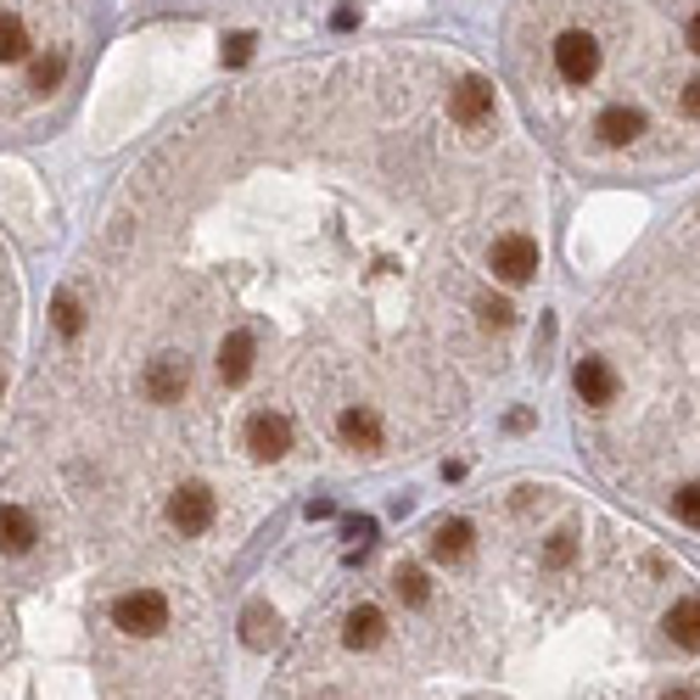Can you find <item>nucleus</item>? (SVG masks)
<instances>
[{"mask_svg": "<svg viewBox=\"0 0 700 700\" xmlns=\"http://www.w3.org/2000/svg\"><path fill=\"white\" fill-rule=\"evenodd\" d=\"M348 538H353V544L364 549L370 538H376V522H370V516H353V522H348Z\"/></svg>", "mask_w": 700, "mask_h": 700, "instance_id": "nucleus-25", "label": "nucleus"}, {"mask_svg": "<svg viewBox=\"0 0 700 700\" xmlns=\"http://www.w3.org/2000/svg\"><path fill=\"white\" fill-rule=\"evenodd\" d=\"M667 639L678 650H700V599H678L667 611Z\"/></svg>", "mask_w": 700, "mask_h": 700, "instance_id": "nucleus-15", "label": "nucleus"}, {"mask_svg": "<svg viewBox=\"0 0 700 700\" xmlns=\"http://www.w3.org/2000/svg\"><path fill=\"white\" fill-rule=\"evenodd\" d=\"M673 516H678L684 527H700V482H684V488L673 493Z\"/></svg>", "mask_w": 700, "mask_h": 700, "instance_id": "nucleus-23", "label": "nucleus"}, {"mask_svg": "<svg viewBox=\"0 0 700 700\" xmlns=\"http://www.w3.org/2000/svg\"><path fill=\"white\" fill-rule=\"evenodd\" d=\"M662 700H695V695H689V689H667Z\"/></svg>", "mask_w": 700, "mask_h": 700, "instance_id": "nucleus-28", "label": "nucleus"}, {"mask_svg": "<svg viewBox=\"0 0 700 700\" xmlns=\"http://www.w3.org/2000/svg\"><path fill=\"white\" fill-rule=\"evenodd\" d=\"M62 73H68V57H62V51L28 57V90H39V96H51V90L62 84Z\"/></svg>", "mask_w": 700, "mask_h": 700, "instance_id": "nucleus-19", "label": "nucleus"}, {"mask_svg": "<svg viewBox=\"0 0 700 700\" xmlns=\"http://www.w3.org/2000/svg\"><path fill=\"white\" fill-rule=\"evenodd\" d=\"M393 594H398L404 605H427V599H432V583H427V572H420V567H398V572H393Z\"/></svg>", "mask_w": 700, "mask_h": 700, "instance_id": "nucleus-20", "label": "nucleus"}, {"mask_svg": "<svg viewBox=\"0 0 700 700\" xmlns=\"http://www.w3.org/2000/svg\"><path fill=\"white\" fill-rule=\"evenodd\" d=\"M113 628L135 639H158L168 628V594L163 588H129L113 599Z\"/></svg>", "mask_w": 700, "mask_h": 700, "instance_id": "nucleus-1", "label": "nucleus"}, {"mask_svg": "<svg viewBox=\"0 0 700 700\" xmlns=\"http://www.w3.org/2000/svg\"><path fill=\"white\" fill-rule=\"evenodd\" d=\"M51 325H57L62 342H79V331H84V308H79L73 292H57V298H51Z\"/></svg>", "mask_w": 700, "mask_h": 700, "instance_id": "nucleus-18", "label": "nucleus"}, {"mask_svg": "<svg viewBox=\"0 0 700 700\" xmlns=\"http://www.w3.org/2000/svg\"><path fill=\"white\" fill-rule=\"evenodd\" d=\"M448 113H454L459 129H482L493 118V84L488 79H465L454 96H448Z\"/></svg>", "mask_w": 700, "mask_h": 700, "instance_id": "nucleus-8", "label": "nucleus"}, {"mask_svg": "<svg viewBox=\"0 0 700 700\" xmlns=\"http://www.w3.org/2000/svg\"><path fill=\"white\" fill-rule=\"evenodd\" d=\"M572 560H578V538H572V533H549V544H544V567H549V572H567Z\"/></svg>", "mask_w": 700, "mask_h": 700, "instance_id": "nucleus-21", "label": "nucleus"}, {"mask_svg": "<svg viewBox=\"0 0 700 700\" xmlns=\"http://www.w3.org/2000/svg\"><path fill=\"white\" fill-rule=\"evenodd\" d=\"M689 51H695V57H700V12H695V18H689Z\"/></svg>", "mask_w": 700, "mask_h": 700, "instance_id": "nucleus-27", "label": "nucleus"}, {"mask_svg": "<svg viewBox=\"0 0 700 700\" xmlns=\"http://www.w3.org/2000/svg\"><path fill=\"white\" fill-rule=\"evenodd\" d=\"M39 544V522L28 504H0V555H28Z\"/></svg>", "mask_w": 700, "mask_h": 700, "instance_id": "nucleus-10", "label": "nucleus"}, {"mask_svg": "<svg viewBox=\"0 0 700 700\" xmlns=\"http://www.w3.org/2000/svg\"><path fill=\"white\" fill-rule=\"evenodd\" d=\"M185 387H191V364H185L179 353H158V359H147V370H140V393H147V404H179Z\"/></svg>", "mask_w": 700, "mask_h": 700, "instance_id": "nucleus-3", "label": "nucleus"}, {"mask_svg": "<svg viewBox=\"0 0 700 700\" xmlns=\"http://www.w3.org/2000/svg\"><path fill=\"white\" fill-rule=\"evenodd\" d=\"M213 516H219L213 488H202V482L174 488V499H168V522H174V533H179V538H202V533L213 527Z\"/></svg>", "mask_w": 700, "mask_h": 700, "instance_id": "nucleus-2", "label": "nucleus"}, {"mask_svg": "<svg viewBox=\"0 0 700 700\" xmlns=\"http://www.w3.org/2000/svg\"><path fill=\"white\" fill-rule=\"evenodd\" d=\"M471 522H438V533H432V555L438 560H465L471 555Z\"/></svg>", "mask_w": 700, "mask_h": 700, "instance_id": "nucleus-16", "label": "nucleus"}, {"mask_svg": "<svg viewBox=\"0 0 700 700\" xmlns=\"http://www.w3.org/2000/svg\"><path fill=\"white\" fill-rule=\"evenodd\" d=\"M572 387H578V398H583L588 409H605V404L617 398V370L605 364V359H578Z\"/></svg>", "mask_w": 700, "mask_h": 700, "instance_id": "nucleus-11", "label": "nucleus"}, {"mask_svg": "<svg viewBox=\"0 0 700 700\" xmlns=\"http://www.w3.org/2000/svg\"><path fill=\"white\" fill-rule=\"evenodd\" d=\"M242 639H247L253 650H269V644L280 639V622H275V611H264V605H247V611H242Z\"/></svg>", "mask_w": 700, "mask_h": 700, "instance_id": "nucleus-17", "label": "nucleus"}, {"mask_svg": "<svg viewBox=\"0 0 700 700\" xmlns=\"http://www.w3.org/2000/svg\"><path fill=\"white\" fill-rule=\"evenodd\" d=\"M253 359H258V337L253 331H224V342H219V382L224 387H242L247 376H253Z\"/></svg>", "mask_w": 700, "mask_h": 700, "instance_id": "nucleus-7", "label": "nucleus"}, {"mask_svg": "<svg viewBox=\"0 0 700 700\" xmlns=\"http://www.w3.org/2000/svg\"><path fill=\"white\" fill-rule=\"evenodd\" d=\"M387 639V617L376 611V605H353L348 622H342V644L348 650H376Z\"/></svg>", "mask_w": 700, "mask_h": 700, "instance_id": "nucleus-13", "label": "nucleus"}, {"mask_svg": "<svg viewBox=\"0 0 700 700\" xmlns=\"http://www.w3.org/2000/svg\"><path fill=\"white\" fill-rule=\"evenodd\" d=\"M594 135L605 140V147H628V140H639V135H644V113L617 102V107H605V113H599Z\"/></svg>", "mask_w": 700, "mask_h": 700, "instance_id": "nucleus-14", "label": "nucleus"}, {"mask_svg": "<svg viewBox=\"0 0 700 700\" xmlns=\"http://www.w3.org/2000/svg\"><path fill=\"white\" fill-rule=\"evenodd\" d=\"M247 448H253V459H280L292 448V420L280 409H253L247 415Z\"/></svg>", "mask_w": 700, "mask_h": 700, "instance_id": "nucleus-6", "label": "nucleus"}, {"mask_svg": "<svg viewBox=\"0 0 700 700\" xmlns=\"http://www.w3.org/2000/svg\"><path fill=\"white\" fill-rule=\"evenodd\" d=\"M684 118H695V124H700V79L684 90Z\"/></svg>", "mask_w": 700, "mask_h": 700, "instance_id": "nucleus-26", "label": "nucleus"}, {"mask_svg": "<svg viewBox=\"0 0 700 700\" xmlns=\"http://www.w3.org/2000/svg\"><path fill=\"white\" fill-rule=\"evenodd\" d=\"M555 73L567 79V84H588L594 73H599V45H594V34H583V28H567L555 39Z\"/></svg>", "mask_w": 700, "mask_h": 700, "instance_id": "nucleus-5", "label": "nucleus"}, {"mask_svg": "<svg viewBox=\"0 0 700 700\" xmlns=\"http://www.w3.org/2000/svg\"><path fill=\"white\" fill-rule=\"evenodd\" d=\"M247 57H253V34H230V39H224V62L242 68Z\"/></svg>", "mask_w": 700, "mask_h": 700, "instance_id": "nucleus-24", "label": "nucleus"}, {"mask_svg": "<svg viewBox=\"0 0 700 700\" xmlns=\"http://www.w3.org/2000/svg\"><path fill=\"white\" fill-rule=\"evenodd\" d=\"M477 319L488 325V331H510V325H516V308L488 292V298H477Z\"/></svg>", "mask_w": 700, "mask_h": 700, "instance_id": "nucleus-22", "label": "nucleus"}, {"mask_svg": "<svg viewBox=\"0 0 700 700\" xmlns=\"http://www.w3.org/2000/svg\"><path fill=\"white\" fill-rule=\"evenodd\" d=\"M34 28H28V18L23 12H0V68H18V62H28L34 57Z\"/></svg>", "mask_w": 700, "mask_h": 700, "instance_id": "nucleus-12", "label": "nucleus"}, {"mask_svg": "<svg viewBox=\"0 0 700 700\" xmlns=\"http://www.w3.org/2000/svg\"><path fill=\"white\" fill-rule=\"evenodd\" d=\"M337 438L348 443V448H382V415L370 409V404H348L342 415H337Z\"/></svg>", "mask_w": 700, "mask_h": 700, "instance_id": "nucleus-9", "label": "nucleus"}, {"mask_svg": "<svg viewBox=\"0 0 700 700\" xmlns=\"http://www.w3.org/2000/svg\"><path fill=\"white\" fill-rule=\"evenodd\" d=\"M488 264H493V275H499V280L522 287V280H533V275H538V242H533V236H522V230H510V236H499V242L488 247Z\"/></svg>", "mask_w": 700, "mask_h": 700, "instance_id": "nucleus-4", "label": "nucleus"}]
</instances>
